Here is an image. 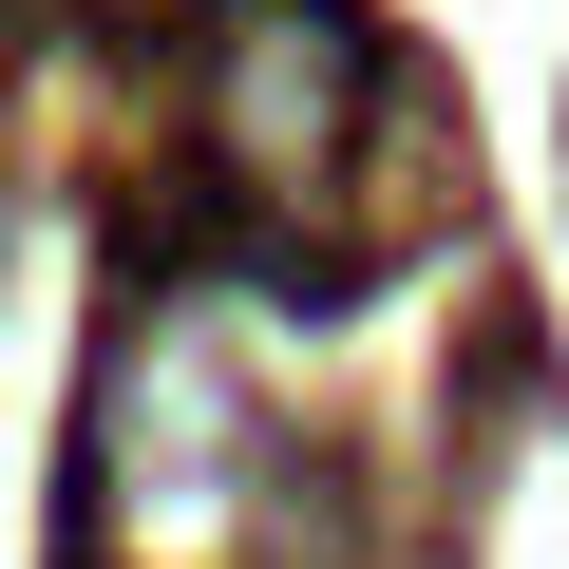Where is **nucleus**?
Listing matches in <instances>:
<instances>
[{
  "mask_svg": "<svg viewBox=\"0 0 569 569\" xmlns=\"http://www.w3.org/2000/svg\"><path fill=\"white\" fill-rule=\"evenodd\" d=\"M190 96H209V190L284 228V209L342 190V152L380 114V39L342 20V0H209Z\"/></svg>",
  "mask_w": 569,
  "mask_h": 569,
  "instance_id": "nucleus-1",
  "label": "nucleus"
}]
</instances>
